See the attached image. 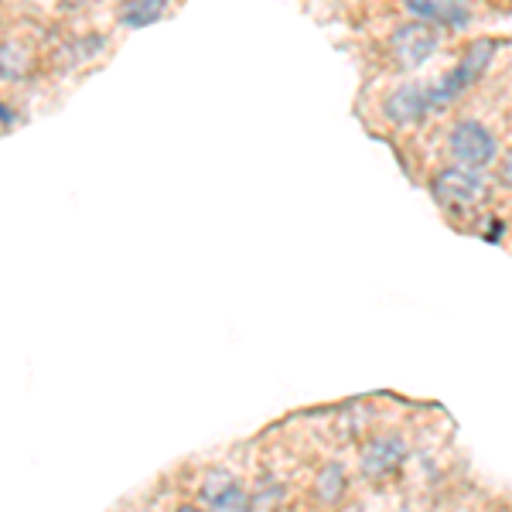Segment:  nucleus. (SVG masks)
<instances>
[{"mask_svg": "<svg viewBox=\"0 0 512 512\" xmlns=\"http://www.w3.org/2000/svg\"><path fill=\"white\" fill-rule=\"evenodd\" d=\"M492 52H495V45L492 41H475L472 48H468V55L458 62V69L448 72L441 82H434V86H427V93H431V106L434 110H444L448 103H454L461 93H465L472 82L482 76L485 72V65L492 62Z\"/></svg>", "mask_w": 512, "mask_h": 512, "instance_id": "nucleus-1", "label": "nucleus"}, {"mask_svg": "<svg viewBox=\"0 0 512 512\" xmlns=\"http://www.w3.org/2000/svg\"><path fill=\"white\" fill-rule=\"evenodd\" d=\"M451 158L458 168L465 171H478V168H489L495 161V154H499V144H495V137L489 130L482 127V123L475 120H461L458 127L451 130Z\"/></svg>", "mask_w": 512, "mask_h": 512, "instance_id": "nucleus-2", "label": "nucleus"}, {"mask_svg": "<svg viewBox=\"0 0 512 512\" xmlns=\"http://www.w3.org/2000/svg\"><path fill=\"white\" fill-rule=\"evenodd\" d=\"M434 198L448 212H461V216H472L478 205L485 202V185L482 178L472 175L465 168H448L434 178Z\"/></svg>", "mask_w": 512, "mask_h": 512, "instance_id": "nucleus-3", "label": "nucleus"}, {"mask_svg": "<svg viewBox=\"0 0 512 512\" xmlns=\"http://www.w3.org/2000/svg\"><path fill=\"white\" fill-rule=\"evenodd\" d=\"M198 502H202L205 512H250L253 499L233 472L212 468V472H205L202 485H198Z\"/></svg>", "mask_w": 512, "mask_h": 512, "instance_id": "nucleus-4", "label": "nucleus"}, {"mask_svg": "<svg viewBox=\"0 0 512 512\" xmlns=\"http://www.w3.org/2000/svg\"><path fill=\"white\" fill-rule=\"evenodd\" d=\"M437 45H441L437 28L434 24H424V21L403 24V28H396L390 38L393 62L400 65V69H417V65H424L437 52Z\"/></svg>", "mask_w": 512, "mask_h": 512, "instance_id": "nucleus-5", "label": "nucleus"}, {"mask_svg": "<svg viewBox=\"0 0 512 512\" xmlns=\"http://www.w3.org/2000/svg\"><path fill=\"white\" fill-rule=\"evenodd\" d=\"M403 461H407V441L390 434V437H376V441H369L366 448H362L359 468L366 478H386V475H393Z\"/></svg>", "mask_w": 512, "mask_h": 512, "instance_id": "nucleus-6", "label": "nucleus"}, {"mask_svg": "<svg viewBox=\"0 0 512 512\" xmlns=\"http://www.w3.org/2000/svg\"><path fill=\"white\" fill-rule=\"evenodd\" d=\"M431 113H434V106H431L427 86H400L386 99V117H390L396 127H414V123L427 120Z\"/></svg>", "mask_w": 512, "mask_h": 512, "instance_id": "nucleus-7", "label": "nucleus"}, {"mask_svg": "<svg viewBox=\"0 0 512 512\" xmlns=\"http://www.w3.org/2000/svg\"><path fill=\"white\" fill-rule=\"evenodd\" d=\"M407 7L424 24H441V28H461V24H468L465 0H407Z\"/></svg>", "mask_w": 512, "mask_h": 512, "instance_id": "nucleus-8", "label": "nucleus"}, {"mask_svg": "<svg viewBox=\"0 0 512 512\" xmlns=\"http://www.w3.org/2000/svg\"><path fill=\"white\" fill-rule=\"evenodd\" d=\"M164 11H168V0H123L120 24H127V28H147V24L161 21Z\"/></svg>", "mask_w": 512, "mask_h": 512, "instance_id": "nucleus-9", "label": "nucleus"}, {"mask_svg": "<svg viewBox=\"0 0 512 512\" xmlns=\"http://www.w3.org/2000/svg\"><path fill=\"white\" fill-rule=\"evenodd\" d=\"M31 72V52L21 41H4L0 45V79L4 82H18Z\"/></svg>", "mask_w": 512, "mask_h": 512, "instance_id": "nucleus-10", "label": "nucleus"}, {"mask_svg": "<svg viewBox=\"0 0 512 512\" xmlns=\"http://www.w3.org/2000/svg\"><path fill=\"white\" fill-rule=\"evenodd\" d=\"M345 485H349V475H345L342 465H328L321 468L318 482H315V495L325 506H332V502H338L345 495Z\"/></svg>", "mask_w": 512, "mask_h": 512, "instance_id": "nucleus-11", "label": "nucleus"}, {"mask_svg": "<svg viewBox=\"0 0 512 512\" xmlns=\"http://www.w3.org/2000/svg\"><path fill=\"white\" fill-rule=\"evenodd\" d=\"M499 181L506 188H512V151L506 154V158H502V164H499Z\"/></svg>", "mask_w": 512, "mask_h": 512, "instance_id": "nucleus-12", "label": "nucleus"}, {"mask_svg": "<svg viewBox=\"0 0 512 512\" xmlns=\"http://www.w3.org/2000/svg\"><path fill=\"white\" fill-rule=\"evenodd\" d=\"M175 512H205L202 506H178Z\"/></svg>", "mask_w": 512, "mask_h": 512, "instance_id": "nucleus-13", "label": "nucleus"}, {"mask_svg": "<svg viewBox=\"0 0 512 512\" xmlns=\"http://www.w3.org/2000/svg\"><path fill=\"white\" fill-rule=\"evenodd\" d=\"M0 11H4V7H0ZM0 21H4V14H0Z\"/></svg>", "mask_w": 512, "mask_h": 512, "instance_id": "nucleus-14", "label": "nucleus"}]
</instances>
